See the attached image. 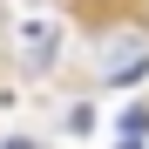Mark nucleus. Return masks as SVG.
I'll return each mask as SVG.
<instances>
[{"mask_svg":"<svg viewBox=\"0 0 149 149\" xmlns=\"http://www.w3.org/2000/svg\"><path fill=\"white\" fill-rule=\"evenodd\" d=\"M7 149H41V142H27V136H14V142H7Z\"/></svg>","mask_w":149,"mask_h":149,"instance_id":"obj_5","label":"nucleus"},{"mask_svg":"<svg viewBox=\"0 0 149 149\" xmlns=\"http://www.w3.org/2000/svg\"><path fill=\"white\" fill-rule=\"evenodd\" d=\"M115 129H122V142H149V109L136 102L129 115H122V122H115Z\"/></svg>","mask_w":149,"mask_h":149,"instance_id":"obj_4","label":"nucleus"},{"mask_svg":"<svg viewBox=\"0 0 149 149\" xmlns=\"http://www.w3.org/2000/svg\"><path fill=\"white\" fill-rule=\"evenodd\" d=\"M20 47H27V68L41 74L47 61H54V27H47V20H34V27H27V34H20Z\"/></svg>","mask_w":149,"mask_h":149,"instance_id":"obj_2","label":"nucleus"},{"mask_svg":"<svg viewBox=\"0 0 149 149\" xmlns=\"http://www.w3.org/2000/svg\"><path fill=\"white\" fill-rule=\"evenodd\" d=\"M115 149H142V142H115Z\"/></svg>","mask_w":149,"mask_h":149,"instance_id":"obj_6","label":"nucleus"},{"mask_svg":"<svg viewBox=\"0 0 149 149\" xmlns=\"http://www.w3.org/2000/svg\"><path fill=\"white\" fill-rule=\"evenodd\" d=\"M61 7H68L74 20H88V27H109V20L122 14V0H61Z\"/></svg>","mask_w":149,"mask_h":149,"instance_id":"obj_3","label":"nucleus"},{"mask_svg":"<svg viewBox=\"0 0 149 149\" xmlns=\"http://www.w3.org/2000/svg\"><path fill=\"white\" fill-rule=\"evenodd\" d=\"M142 74H149V27L102 34V61H95V81H102V88H136Z\"/></svg>","mask_w":149,"mask_h":149,"instance_id":"obj_1","label":"nucleus"}]
</instances>
